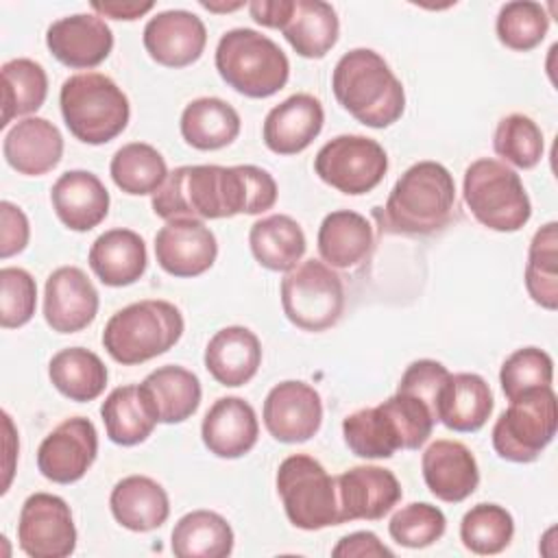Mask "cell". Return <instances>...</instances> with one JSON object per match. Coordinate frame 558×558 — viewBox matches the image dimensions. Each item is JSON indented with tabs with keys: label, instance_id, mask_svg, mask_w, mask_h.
Segmentation results:
<instances>
[{
	"label": "cell",
	"instance_id": "f546056e",
	"mask_svg": "<svg viewBox=\"0 0 558 558\" xmlns=\"http://www.w3.org/2000/svg\"><path fill=\"white\" fill-rule=\"evenodd\" d=\"M109 508L122 527L131 532H150L168 521L170 499L166 488L153 477L129 475L113 486Z\"/></svg>",
	"mask_w": 558,
	"mask_h": 558
},
{
	"label": "cell",
	"instance_id": "30bf717a",
	"mask_svg": "<svg viewBox=\"0 0 558 558\" xmlns=\"http://www.w3.org/2000/svg\"><path fill=\"white\" fill-rule=\"evenodd\" d=\"M558 401L551 386L534 388L512 399L493 425V447L508 462H534L554 440Z\"/></svg>",
	"mask_w": 558,
	"mask_h": 558
},
{
	"label": "cell",
	"instance_id": "ee69618b",
	"mask_svg": "<svg viewBox=\"0 0 558 558\" xmlns=\"http://www.w3.org/2000/svg\"><path fill=\"white\" fill-rule=\"evenodd\" d=\"M554 360L538 347H523L510 353L499 371L501 392L508 401L521 397L527 390L551 386Z\"/></svg>",
	"mask_w": 558,
	"mask_h": 558
},
{
	"label": "cell",
	"instance_id": "3957f363",
	"mask_svg": "<svg viewBox=\"0 0 558 558\" xmlns=\"http://www.w3.org/2000/svg\"><path fill=\"white\" fill-rule=\"evenodd\" d=\"M456 207V181L438 161L412 163L392 185L388 201L375 211L381 231L429 235L442 229Z\"/></svg>",
	"mask_w": 558,
	"mask_h": 558
},
{
	"label": "cell",
	"instance_id": "8992f818",
	"mask_svg": "<svg viewBox=\"0 0 558 558\" xmlns=\"http://www.w3.org/2000/svg\"><path fill=\"white\" fill-rule=\"evenodd\" d=\"M61 116L70 133L92 146L118 137L131 118L126 94L100 72H78L63 81L59 92Z\"/></svg>",
	"mask_w": 558,
	"mask_h": 558
},
{
	"label": "cell",
	"instance_id": "bcb514c9",
	"mask_svg": "<svg viewBox=\"0 0 558 558\" xmlns=\"http://www.w3.org/2000/svg\"><path fill=\"white\" fill-rule=\"evenodd\" d=\"M37 305V283L28 270L4 266L0 270V325L17 329L26 325Z\"/></svg>",
	"mask_w": 558,
	"mask_h": 558
},
{
	"label": "cell",
	"instance_id": "9c48e42d",
	"mask_svg": "<svg viewBox=\"0 0 558 558\" xmlns=\"http://www.w3.org/2000/svg\"><path fill=\"white\" fill-rule=\"evenodd\" d=\"M275 482L286 517L294 527L314 532L340 525L336 480L316 458L307 453L288 456L279 464Z\"/></svg>",
	"mask_w": 558,
	"mask_h": 558
},
{
	"label": "cell",
	"instance_id": "d4e9b609",
	"mask_svg": "<svg viewBox=\"0 0 558 558\" xmlns=\"http://www.w3.org/2000/svg\"><path fill=\"white\" fill-rule=\"evenodd\" d=\"M50 203L57 218L72 231H89L109 214V192L105 183L89 170L63 172L52 190Z\"/></svg>",
	"mask_w": 558,
	"mask_h": 558
},
{
	"label": "cell",
	"instance_id": "7402d4cb",
	"mask_svg": "<svg viewBox=\"0 0 558 558\" xmlns=\"http://www.w3.org/2000/svg\"><path fill=\"white\" fill-rule=\"evenodd\" d=\"M323 122L325 111L316 96L292 94L266 113L262 137L277 155H296L318 137Z\"/></svg>",
	"mask_w": 558,
	"mask_h": 558
},
{
	"label": "cell",
	"instance_id": "52a82bcc",
	"mask_svg": "<svg viewBox=\"0 0 558 558\" xmlns=\"http://www.w3.org/2000/svg\"><path fill=\"white\" fill-rule=\"evenodd\" d=\"M220 78L246 98H268L286 87L290 61L266 35L253 28H231L216 46Z\"/></svg>",
	"mask_w": 558,
	"mask_h": 558
},
{
	"label": "cell",
	"instance_id": "d6a6232c",
	"mask_svg": "<svg viewBox=\"0 0 558 558\" xmlns=\"http://www.w3.org/2000/svg\"><path fill=\"white\" fill-rule=\"evenodd\" d=\"M248 246L259 266L272 272H288L305 255L307 240L294 218L272 214L251 227Z\"/></svg>",
	"mask_w": 558,
	"mask_h": 558
},
{
	"label": "cell",
	"instance_id": "5bb4252c",
	"mask_svg": "<svg viewBox=\"0 0 558 558\" xmlns=\"http://www.w3.org/2000/svg\"><path fill=\"white\" fill-rule=\"evenodd\" d=\"M98 456V432L85 416L59 423L37 449L39 473L54 484L78 482Z\"/></svg>",
	"mask_w": 558,
	"mask_h": 558
},
{
	"label": "cell",
	"instance_id": "836d02e7",
	"mask_svg": "<svg viewBox=\"0 0 558 558\" xmlns=\"http://www.w3.org/2000/svg\"><path fill=\"white\" fill-rule=\"evenodd\" d=\"M181 135L196 150L225 148L240 135V113L222 98H194L181 113Z\"/></svg>",
	"mask_w": 558,
	"mask_h": 558
},
{
	"label": "cell",
	"instance_id": "ac0fdd59",
	"mask_svg": "<svg viewBox=\"0 0 558 558\" xmlns=\"http://www.w3.org/2000/svg\"><path fill=\"white\" fill-rule=\"evenodd\" d=\"M98 290L78 266H59L46 279L44 318L57 333H76L98 314Z\"/></svg>",
	"mask_w": 558,
	"mask_h": 558
},
{
	"label": "cell",
	"instance_id": "44dd1931",
	"mask_svg": "<svg viewBox=\"0 0 558 558\" xmlns=\"http://www.w3.org/2000/svg\"><path fill=\"white\" fill-rule=\"evenodd\" d=\"M421 469L429 493L447 504L464 501L480 484L477 460L460 440H434L423 451Z\"/></svg>",
	"mask_w": 558,
	"mask_h": 558
},
{
	"label": "cell",
	"instance_id": "4dcf8cb0",
	"mask_svg": "<svg viewBox=\"0 0 558 558\" xmlns=\"http://www.w3.org/2000/svg\"><path fill=\"white\" fill-rule=\"evenodd\" d=\"M495 408L490 386L477 373H456L445 384L436 418L453 432H477Z\"/></svg>",
	"mask_w": 558,
	"mask_h": 558
},
{
	"label": "cell",
	"instance_id": "9a60e30c",
	"mask_svg": "<svg viewBox=\"0 0 558 558\" xmlns=\"http://www.w3.org/2000/svg\"><path fill=\"white\" fill-rule=\"evenodd\" d=\"M264 425L268 434L279 442H305L323 423V401L314 386L286 379L270 388L264 399Z\"/></svg>",
	"mask_w": 558,
	"mask_h": 558
},
{
	"label": "cell",
	"instance_id": "f35d334b",
	"mask_svg": "<svg viewBox=\"0 0 558 558\" xmlns=\"http://www.w3.org/2000/svg\"><path fill=\"white\" fill-rule=\"evenodd\" d=\"M2 122L4 129L13 118L37 111L48 96V76L41 63L17 57L2 63Z\"/></svg>",
	"mask_w": 558,
	"mask_h": 558
},
{
	"label": "cell",
	"instance_id": "7bdbcfd3",
	"mask_svg": "<svg viewBox=\"0 0 558 558\" xmlns=\"http://www.w3.org/2000/svg\"><path fill=\"white\" fill-rule=\"evenodd\" d=\"M493 148L504 161L521 170H530L543 157V150H545L543 131L530 116H523V113L504 116L497 122V129L493 135Z\"/></svg>",
	"mask_w": 558,
	"mask_h": 558
},
{
	"label": "cell",
	"instance_id": "8fae6325",
	"mask_svg": "<svg viewBox=\"0 0 558 558\" xmlns=\"http://www.w3.org/2000/svg\"><path fill=\"white\" fill-rule=\"evenodd\" d=\"M281 307L294 327L303 331H325L342 316V279L325 262L305 259L281 279Z\"/></svg>",
	"mask_w": 558,
	"mask_h": 558
},
{
	"label": "cell",
	"instance_id": "cb8c5ba5",
	"mask_svg": "<svg viewBox=\"0 0 558 558\" xmlns=\"http://www.w3.org/2000/svg\"><path fill=\"white\" fill-rule=\"evenodd\" d=\"M7 163L24 177H41L63 157V135L46 118L17 120L2 142Z\"/></svg>",
	"mask_w": 558,
	"mask_h": 558
},
{
	"label": "cell",
	"instance_id": "1f68e13d",
	"mask_svg": "<svg viewBox=\"0 0 558 558\" xmlns=\"http://www.w3.org/2000/svg\"><path fill=\"white\" fill-rule=\"evenodd\" d=\"M281 33L296 54L305 59H320L336 46L340 22L329 2L292 0Z\"/></svg>",
	"mask_w": 558,
	"mask_h": 558
},
{
	"label": "cell",
	"instance_id": "e0dca14e",
	"mask_svg": "<svg viewBox=\"0 0 558 558\" xmlns=\"http://www.w3.org/2000/svg\"><path fill=\"white\" fill-rule=\"evenodd\" d=\"M155 257L172 277H198L214 266L218 242L203 220L174 218L157 231Z\"/></svg>",
	"mask_w": 558,
	"mask_h": 558
},
{
	"label": "cell",
	"instance_id": "ab89813d",
	"mask_svg": "<svg viewBox=\"0 0 558 558\" xmlns=\"http://www.w3.org/2000/svg\"><path fill=\"white\" fill-rule=\"evenodd\" d=\"M525 290L541 307H558V225L554 220L543 225L530 242Z\"/></svg>",
	"mask_w": 558,
	"mask_h": 558
},
{
	"label": "cell",
	"instance_id": "6da1fadb",
	"mask_svg": "<svg viewBox=\"0 0 558 558\" xmlns=\"http://www.w3.org/2000/svg\"><path fill=\"white\" fill-rule=\"evenodd\" d=\"M277 203L272 174L257 166H179L153 194V211L161 220H216L238 214L255 216Z\"/></svg>",
	"mask_w": 558,
	"mask_h": 558
},
{
	"label": "cell",
	"instance_id": "f907efd6",
	"mask_svg": "<svg viewBox=\"0 0 558 558\" xmlns=\"http://www.w3.org/2000/svg\"><path fill=\"white\" fill-rule=\"evenodd\" d=\"M290 7H292V0H255L248 4V11L257 24L281 31L290 13Z\"/></svg>",
	"mask_w": 558,
	"mask_h": 558
},
{
	"label": "cell",
	"instance_id": "5b68a950",
	"mask_svg": "<svg viewBox=\"0 0 558 558\" xmlns=\"http://www.w3.org/2000/svg\"><path fill=\"white\" fill-rule=\"evenodd\" d=\"M181 310L163 299H144L118 310L105 325L102 347L124 366L148 362L172 349L183 336Z\"/></svg>",
	"mask_w": 558,
	"mask_h": 558
},
{
	"label": "cell",
	"instance_id": "83f0119b",
	"mask_svg": "<svg viewBox=\"0 0 558 558\" xmlns=\"http://www.w3.org/2000/svg\"><path fill=\"white\" fill-rule=\"evenodd\" d=\"M140 390L157 423L166 425L190 418L198 410L203 397L198 377L177 364H166L148 373L140 384Z\"/></svg>",
	"mask_w": 558,
	"mask_h": 558
},
{
	"label": "cell",
	"instance_id": "f6af8a7d",
	"mask_svg": "<svg viewBox=\"0 0 558 558\" xmlns=\"http://www.w3.org/2000/svg\"><path fill=\"white\" fill-rule=\"evenodd\" d=\"M447 530V519L440 508L427 501H412L399 508L388 523L392 541L401 547L423 549L434 545Z\"/></svg>",
	"mask_w": 558,
	"mask_h": 558
},
{
	"label": "cell",
	"instance_id": "4316f807",
	"mask_svg": "<svg viewBox=\"0 0 558 558\" xmlns=\"http://www.w3.org/2000/svg\"><path fill=\"white\" fill-rule=\"evenodd\" d=\"M94 275L109 288L135 283L148 266L146 244L131 229H109L100 233L87 255Z\"/></svg>",
	"mask_w": 558,
	"mask_h": 558
},
{
	"label": "cell",
	"instance_id": "8d00e7d4",
	"mask_svg": "<svg viewBox=\"0 0 558 558\" xmlns=\"http://www.w3.org/2000/svg\"><path fill=\"white\" fill-rule=\"evenodd\" d=\"M100 416L105 423L107 438L120 447H133L144 442L157 418L150 412L140 386H118L100 405Z\"/></svg>",
	"mask_w": 558,
	"mask_h": 558
},
{
	"label": "cell",
	"instance_id": "60d3db41",
	"mask_svg": "<svg viewBox=\"0 0 558 558\" xmlns=\"http://www.w3.org/2000/svg\"><path fill=\"white\" fill-rule=\"evenodd\" d=\"M514 536V519L499 504H477L460 521L462 545L477 556L504 551Z\"/></svg>",
	"mask_w": 558,
	"mask_h": 558
},
{
	"label": "cell",
	"instance_id": "e575fe53",
	"mask_svg": "<svg viewBox=\"0 0 558 558\" xmlns=\"http://www.w3.org/2000/svg\"><path fill=\"white\" fill-rule=\"evenodd\" d=\"M233 541V530L222 514L192 510L174 523L170 549L177 558H227Z\"/></svg>",
	"mask_w": 558,
	"mask_h": 558
},
{
	"label": "cell",
	"instance_id": "f1b7e54d",
	"mask_svg": "<svg viewBox=\"0 0 558 558\" xmlns=\"http://www.w3.org/2000/svg\"><path fill=\"white\" fill-rule=\"evenodd\" d=\"M318 253L331 268H355L373 251L375 233L366 216L351 209H336L327 214L316 235Z\"/></svg>",
	"mask_w": 558,
	"mask_h": 558
},
{
	"label": "cell",
	"instance_id": "ba28073f",
	"mask_svg": "<svg viewBox=\"0 0 558 558\" xmlns=\"http://www.w3.org/2000/svg\"><path fill=\"white\" fill-rule=\"evenodd\" d=\"M462 196L473 218L499 233L519 231L532 216V203L521 177L504 161L490 157L469 163Z\"/></svg>",
	"mask_w": 558,
	"mask_h": 558
},
{
	"label": "cell",
	"instance_id": "277c9868",
	"mask_svg": "<svg viewBox=\"0 0 558 558\" xmlns=\"http://www.w3.org/2000/svg\"><path fill=\"white\" fill-rule=\"evenodd\" d=\"M338 105L371 129L395 124L405 111V89L386 59L371 48L344 52L331 74Z\"/></svg>",
	"mask_w": 558,
	"mask_h": 558
},
{
	"label": "cell",
	"instance_id": "c3c4849f",
	"mask_svg": "<svg viewBox=\"0 0 558 558\" xmlns=\"http://www.w3.org/2000/svg\"><path fill=\"white\" fill-rule=\"evenodd\" d=\"M0 220H2L0 257L7 259V257L17 255L26 248L28 238H31V227H28L26 214L9 201L0 203Z\"/></svg>",
	"mask_w": 558,
	"mask_h": 558
},
{
	"label": "cell",
	"instance_id": "603a6c76",
	"mask_svg": "<svg viewBox=\"0 0 558 558\" xmlns=\"http://www.w3.org/2000/svg\"><path fill=\"white\" fill-rule=\"evenodd\" d=\"M201 436L209 453L225 460L242 458L257 442V414L242 397H220L205 412Z\"/></svg>",
	"mask_w": 558,
	"mask_h": 558
},
{
	"label": "cell",
	"instance_id": "d590c367",
	"mask_svg": "<svg viewBox=\"0 0 558 558\" xmlns=\"http://www.w3.org/2000/svg\"><path fill=\"white\" fill-rule=\"evenodd\" d=\"M48 377L63 397L76 403H87L102 395L109 373L94 351L83 347H68L52 355L48 364Z\"/></svg>",
	"mask_w": 558,
	"mask_h": 558
},
{
	"label": "cell",
	"instance_id": "7c38bea8",
	"mask_svg": "<svg viewBox=\"0 0 558 558\" xmlns=\"http://www.w3.org/2000/svg\"><path fill=\"white\" fill-rule=\"evenodd\" d=\"M320 181L333 190L360 196L375 190L388 172L384 146L366 135H338L320 146L314 157Z\"/></svg>",
	"mask_w": 558,
	"mask_h": 558
},
{
	"label": "cell",
	"instance_id": "d6986e66",
	"mask_svg": "<svg viewBox=\"0 0 558 558\" xmlns=\"http://www.w3.org/2000/svg\"><path fill=\"white\" fill-rule=\"evenodd\" d=\"M153 61L166 68H185L201 59L207 44L203 20L185 9H168L153 15L142 33Z\"/></svg>",
	"mask_w": 558,
	"mask_h": 558
},
{
	"label": "cell",
	"instance_id": "b9f144b4",
	"mask_svg": "<svg viewBox=\"0 0 558 558\" xmlns=\"http://www.w3.org/2000/svg\"><path fill=\"white\" fill-rule=\"evenodd\" d=\"M497 39L517 52H527L536 48L547 31H549V15L543 4L532 0H514L506 2L495 22Z\"/></svg>",
	"mask_w": 558,
	"mask_h": 558
},
{
	"label": "cell",
	"instance_id": "484cf974",
	"mask_svg": "<svg viewBox=\"0 0 558 558\" xmlns=\"http://www.w3.org/2000/svg\"><path fill=\"white\" fill-rule=\"evenodd\" d=\"M203 362L220 386H244L257 375L262 364L259 338L242 325L222 327L207 342Z\"/></svg>",
	"mask_w": 558,
	"mask_h": 558
},
{
	"label": "cell",
	"instance_id": "7a4b0ae2",
	"mask_svg": "<svg viewBox=\"0 0 558 558\" xmlns=\"http://www.w3.org/2000/svg\"><path fill=\"white\" fill-rule=\"evenodd\" d=\"M432 408L408 392H395L375 408L351 412L342 421V436L353 456L366 460L392 458L399 449H418L436 425Z\"/></svg>",
	"mask_w": 558,
	"mask_h": 558
},
{
	"label": "cell",
	"instance_id": "74e56055",
	"mask_svg": "<svg viewBox=\"0 0 558 558\" xmlns=\"http://www.w3.org/2000/svg\"><path fill=\"white\" fill-rule=\"evenodd\" d=\"M113 183L131 196L155 194L168 177L163 155L144 142H131L118 148L109 163Z\"/></svg>",
	"mask_w": 558,
	"mask_h": 558
},
{
	"label": "cell",
	"instance_id": "681fc988",
	"mask_svg": "<svg viewBox=\"0 0 558 558\" xmlns=\"http://www.w3.org/2000/svg\"><path fill=\"white\" fill-rule=\"evenodd\" d=\"M333 558H371V556H392V549H388L377 534L373 532H353L338 541V545L331 549Z\"/></svg>",
	"mask_w": 558,
	"mask_h": 558
},
{
	"label": "cell",
	"instance_id": "f5cc1de1",
	"mask_svg": "<svg viewBox=\"0 0 558 558\" xmlns=\"http://www.w3.org/2000/svg\"><path fill=\"white\" fill-rule=\"evenodd\" d=\"M201 7H205V9H209V11H233V9L244 7V2H233V4H214V2H205V0H201Z\"/></svg>",
	"mask_w": 558,
	"mask_h": 558
},
{
	"label": "cell",
	"instance_id": "816d5d0a",
	"mask_svg": "<svg viewBox=\"0 0 558 558\" xmlns=\"http://www.w3.org/2000/svg\"><path fill=\"white\" fill-rule=\"evenodd\" d=\"M89 7L100 17L131 22V20L142 17L144 13H148L155 7V2H120V0H113V2H92Z\"/></svg>",
	"mask_w": 558,
	"mask_h": 558
},
{
	"label": "cell",
	"instance_id": "4fadbf2b",
	"mask_svg": "<svg viewBox=\"0 0 558 558\" xmlns=\"http://www.w3.org/2000/svg\"><path fill=\"white\" fill-rule=\"evenodd\" d=\"M20 549L31 558H65L76 547L72 510L59 495L33 493L17 519Z\"/></svg>",
	"mask_w": 558,
	"mask_h": 558
},
{
	"label": "cell",
	"instance_id": "ffe728a7",
	"mask_svg": "<svg viewBox=\"0 0 558 558\" xmlns=\"http://www.w3.org/2000/svg\"><path fill=\"white\" fill-rule=\"evenodd\" d=\"M46 46L59 63L72 70H89L109 57L113 33L100 15L74 13L48 26Z\"/></svg>",
	"mask_w": 558,
	"mask_h": 558
},
{
	"label": "cell",
	"instance_id": "2e32d148",
	"mask_svg": "<svg viewBox=\"0 0 558 558\" xmlns=\"http://www.w3.org/2000/svg\"><path fill=\"white\" fill-rule=\"evenodd\" d=\"M338 517L347 521H377L401 501V484L390 469L360 464L336 477Z\"/></svg>",
	"mask_w": 558,
	"mask_h": 558
},
{
	"label": "cell",
	"instance_id": "7dc6e473",
	"mask_svg": "<svg viewBox=\"0 0 558 558\" xmlns=\"http://www.w3.org/2000/svg\"><path fill=\"white\" fill-rule=\"evenodd\" d=\"M449 377H451V373L440 362H436V360H416L401 375V381H399L397 390L423 399L436 416L438 399H440V392H442L445 384L449 381Z\"/></svg>",
	"mask_w": 558,
	"mask_h": 558
}]
</instances>
